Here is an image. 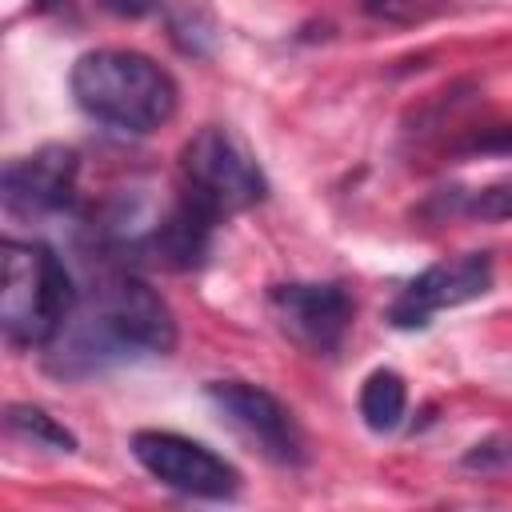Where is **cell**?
I'll use <instances>...</instances> for the list:
<instances>
[{"label": "cell", "mask_w": 512, "mask_h": 512, "mask_svg": "<svg viewBox=\"0 0 512 512\" xmlns=\"http://www.w3.org/2000/svg\"><path fill=\"white\" fill-rule=\"evenodd\" d=\"M360 420L372 432H396L408 412V384L392 368H372L360 384Z\"/></svg>", "instance_id": "cell-11"}, {"label": "cell", "mask_w": 512, "mask_h": 512, "mask_svg": "<svg viewBox=\"0 0 512 512\" xmlns=\"http://www.w3.org/2000/svg\"><path fill=\"white\" fill-rule=\"evenodd\" d=\"M72 100L84 116L124 136H148L176 116L180 88L168 68L132 48H92L68 72Z\"/></svg>", "instance_id": "cell-1"}, {"label": "cell", "mask_w": 512, "mask_h": 512, "mask_svg": "<svg viewBox=\"0 0 512 512\" xmlns=\"http://www.w3.org/2000/svg\"><path fill=\"white\" fill-rule=\"evenodd\" d=\"M456 152L476 156V152H512V128H484L476 136H468L464 144H456Z\"/></svg>", "instance_id": "cell-16"}, {"label": "cell", "mask_w": 512, "mask_h": 512, "mask_svg": "<svg viewBox=\"0 0 512 512\" xmlns=\"http://www.w3.org/2000/svg\"><path fill=\"white\" fill-rule=\"evenodd\" d=\"M100 4L116 16H148V12L160 8V0H100Z\"/></svg>", "instance_id": "cell-17"}, {"label": "cell", "mask_w": 512, "mask_h": 512, "mask_svg": "<svg viewBox=\"0 0 512 512\" xmlns=\"http://www.w3.org/2000/svg\"><path fill=\"white\" fill-rule=\"evenodd\" d=\"M216 224H220V220H216L204 204H196L192 196L180 192L176 204L168 208V216L152 224V240H148V244H152L156 260H160L164 268H172V272H192V268H200V264L208 260Z\"/></svg>", "instance_id": "cell-10"}, {"label": "cell", "mask_w": 512, "mask_h": 512, "mask_svg": "<svg viewBox=\"0 0 512 512\" xmlns=\"http://www.w3.org/2000/svg\"><path fill=\"white\" fill-rule=\"evenodd\" d=\"M4 428L28 444H40V448H52V452H76V436L56 420L48 416L44 408L36 404H8L4 412Z\"/></svg>", "instance_id": "cell-12"}, {"label": "cell", "mask_w": 512, "mask_h": 512, "mask_svg": "<svg viewBox=\"0 0 512 512\" xmlns=\"http://www.w3.org/2000/svg\"><path fill=\"white\" fill-rule=\"evenodd\" d=\"M464 472H480V476H500L512 472V436L508 432H492L484 440H476L464 456H460Z\"/></svg>", "instance_id": "cell-14"}, {"label": "cell", "mask_w": 512, "mask_h": 512, "mask_svg": "<svg viewBox=\"0 0 512 512\" xmlns=\"http://www.w3.org/2000/svg\"><path fill=\"white\" fill-rule=\"evenodd\" d=\"M268 308L280 332L292 344H300L308 356H336L356 316L352 296L344 292V284H332V280L276 284L268 288Z\"/></svg>", "instance_id": "cell-7"}, {"label": "cell", "mask_w": 512, "mask_h": 512, "mask_svg": "<svg viewBox=\"0 0 512 512\" xmlns=\"http://www.w3.org/2000/svg\"><path fill=\"white\" fill-rule=\"evenodd\" d=\"M444 208H448V216H468L480 224L512 220V176H500V180L472 188V192H448Z\"/></svg>", "instance_id": "cell-13"}, {"label": "cell", "mask_w": 512, "mask_h": 512, "mask_svg": "<svg viewBox=\"0 0 512 512\" xmlns=\"http://www.w3.org/2000/svg\"><path fill=\"white\" fill-rule=\"evenodd\" d=\"M76 312V284L64 260L40 240H4L0 328L16 348H52Z\"/></svg>", "instance_id": "cell-2"}, {"label": "cell", "mask_w": 512, "mask_h": 512, "mask_svg": "<svg viewBox=\"0 0 512 512\" xmlns=\"http://www.w3.org/2000/svg\"><path fill=\"white\" fill-rule=\"evenodd\" d=\"M492 288V256L488 252H464L452 260L428 264L420 276H412L400 296L388 308V320L396 328H424L436 312L460 308Z\"/></svg>", "instance_id": "cell-8"}, {"label": "cell", "mask_w": 512, "mask_h": 512, "mask_svg": "<svg viewBox=\"0 0 512 512\" xmlns=\"http://www.w3.org/2000/svg\"><path fill=\"white\" fill-rule=\"evenodd\" d=\"M100 344L120 360L132 352L168 356L176 348V320L172 308L156 288H148L132 272H112L96 288V312L84 320Z\"/></svg>", "instance_id": "cell-4"}, {"label": "cell", "mask_w": 512, "mask_h": 512, "mask_svg": "<svg viewBox=\"0 0 512 512\" xmlns=\"http://www.w3.org/2000/svg\"><path fill=\"white\" fill-rule=\"evenodd\" d=\"M204 396L264 460L284 464V468H296L308 460V444H304V432L292 408L268 388L252 380H212L204 384Z\"/></svg>", "instance_id": "cell-6"}, {"label": "cell", "mask_w": 512, "mask_h": 512, "mask_svg": "<svg viewBox=\"0 0 512 512\" xmlns=\"http://www.w3.org/2000/svg\"><path fill=\"white\" fill-rule=\"evenodd\" d=\"M360 8L384 24H420L440 8H448V0H360Z\"/></svg>", "instance_id": "cell-15"}, {"label": "cell", "mask_w": 512, "mask_h": 512, "mask_svg": "<svg viewBox=\"0 0 512 512\" xmlns=\"http://www.w3.org/2000/svg\"><path fill=\"white\" fill-rule=\"evenodd\" d=\"M76 152L48 144L32 156H20L4 168L0 192H4V208L12 216H52L72 208L76 200Z\"/></svg>", "instance_id": "cell-9"}, {"label": "cell", "mask_w": 512, "mask_h": 512, "mask_svg": "<svg viewBox=\"0 0 512 512\" xmlns=\"http://www.w3.org/2000/svg\"><path fill=\"white\" fill-rule=\"evenodd\" d=\"M136 464L160 480L164 488L192 496V500H232L240 492V472L220 452H212L200 440H188L180 432L144 428L132 436Z\"/></svg>", "instance_id": "cell-5"}, {"label": "cell", "mask_w": 512, "mask_h": 512, "mask_svg": "<svg viewBox=\"0 0 512 512\" xmlns=\"http://www.w3.org/2000/svg\"><path fill=\"white\" fill-rule=\"evenodd\" d=\"M180 192L204 204L216 220L248 212L268 196L256 156L220 124H204L180 148Z\"/></svg>", "instance_id": "cell-3"}]
</instances>
